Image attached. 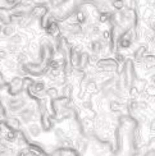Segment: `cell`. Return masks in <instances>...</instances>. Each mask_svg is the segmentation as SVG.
<instances>
[{"label":"cell","mask_w":155,"mask_h":156,"mask_svg":"<svg viewBox=\"0 0 155 156\" xmlns=\"http://www.w3.org/2000/svg\"><path fill=\"white\" fill-rule=\"evenodd\" d=\"M0 81H2V76H0Z\"/></svg>","instance_id":"277c9868"},{"label":"cell","mask_w":155,"mask_h":156,"mask_svg":"<svg viewBox=\"0 0 155 156\" xmlns=\"http://www.w3.org/2000/svg\"><path fill=\"white\" fill-rule=\"evenodd\" d=\"M32 115H34V113H32L31 110H23V112L21 113V119L24 123H30L31 119H32Z\"/></svg>","instance_id":"7a4b0ae2"},{"label":"cell","mask_w":155,"mask_h":156,"mask_svg":"<svg viewBox=\"0 0 155 156\" xmlns=\"http://www.w3.org/2000/svg\"><path fill=\"white\" fill-rule=\"evenodd\" d=\"M28 131H30V134L32 136V137H37L38 134H40V132H41V129H40V127H38V124H31L30 127H28Z\"/></svg>","instance_id":"6da1fadb"},{"label":"cell","mask_w":155,"mask_h":156,"mask_svg":"<svg viewBox=\"0 0 155 156\" xmlns=\"http://www.w3.org/2000/svg\"><path fill=\"white\" fill-rule=\"evenodd\" d=\"M16 32V30H14V27L13 26H5L4 27V30H3V34L5 35V36H12L13 34Z\"/></svg>","instance_id":"3957f363"}]
</instances>
